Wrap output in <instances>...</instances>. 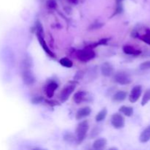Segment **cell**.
<instances>
[{"mask_svg": "<svg viewBox=\"0 0 150 150\" xmlns=\"http://www.w3.org/2000/svg\"><path fill=\"white\" fill-rule=\"evenodd\" d=\"M35 28H36V35L38 37V41H39L40 44L42 46V49L45 51V52L47 54L50 56L51 57H54V54L52 51L50 50V48H48V45H47L46 42H45V39H44V30L43 27H42V24H41L40 22L39 21L36 22V25H35Z\"/></svg>", "mask_w": 150, "mask_h": 150, "instance_id": "6da1fadb", "label": "cell"}, {"mask_svg": "<svg viewBox=\"0 0 150 150\" xmlns=\"http://www.w3.org/2000/svg\"><path fill=\"white\" fill-rule=\"evenodd\" d=\"M76 56H77V58L80 61L86 62L90 61L91 59L95 58V53L93 51V48L89 46L82 50L78 51L77 53H76Z\"/></svg>", "mask_w": 150, "mask_h": 150, "instance_id": "7a4b0ae2", "label": "cell"}, {"mask_svg": "<svg viewBox=\"0 0 150 150\" xmlns=\"http://www.w3.org/2000/svg\"><path fill=\"white\" fill-rule=\"evenodd\" d=\"M89 130V123L87 121H82L78 125L76 128V136L79 143H81L85 139Z\"/></svg>", "mask_w": 150, "mask_h": 150, "instance_id": "3957f363", "label": "cell"}, {"mask_svg": "<svg viewBox=\"0 0 150 150\" xmlns=\"http://www.w3.org/2000/svg\"><path fill=\"white\" fill-rule=\"evenodd\" d=\"M114 81L121 85L130 84L132 82V79L130 75L124 71L117 72L114 75Z\"/></svg>", "mask_w": 150, "mask_h": 150, "instance_id": "277c9868", "label": "cell"}, {"mask_svg": "<svg viewBox=\"0 0 150 150\" xmlns=\"http://www.w3.org/2000/svg\"><path fill=\"white\" fill-rule=\"evenodd\" d=\"M76 89V85L73 83H69L64 86V89L62 90L59 95V99L62 103H64L68 100L70 95H72L74 90Z\"/></svg>", "mask_w": 150, "mask_h": 150, "instance_id": "5b68a950", "label": "cell"}, {"mask_svg": "<svg viewBox=\"0 0 150 150\" xmlns=\"http://www.w3.org/2000/svg\"><path fill=\"white\" fill-rule=\"evenodd\" d=\"M111 125L116 129L122 128L125 126V119L121 114H114L111 117Z\"/></svg>", "mask_w": 150, "mask_h": 150, "instance_id": "8992f818", "label": "cell"}, {"mask_svg": "<svg viewBox=\"0 0 150 150\" xmlns=\"http://www.w3.org/2000/svg\"><path fill=\"white\" fill-rule=\"evenodd\" d=\"M22 79H23V83L28 86L33 84L35 82V76L29 69L23 70V73H22Z\"/></svg>", "mask_w": 150, "mask_h": 150, "instance_id": "52a82bcc", "label": "cell"}, {"mask_svg": "<svg viewBox=\"0 0 150 150\" xmlns=\"http://www.w3.org/2000/svg\"><path fill=\"white\" fill-rule=\"evenodd\" d=\"M142 87L140 85H138V86H134V87L132 89L131 92H130V96H129V100L131 103H134L136 101H138V100L139 99V98L142 95Z\"/></svg>", "mask_w": 150, "mask_h": 150, "instance_id": "ba28073f", "label": "cell"}, {"mask_svg": "<svg viewBox=\"0 0 150 150\" xmlns=\"http://www.w3.org/2000/svg\"><path fill=\"white\" fill-rule=\"evenodd\" d=\"M114 69L112 64L109 62H104L101 66V73L105 77H109L114 73Z\"/></svg>", "mask_w": 150, "mask_h": 150, "instance_id": "9c48e42d", "label": "cell"}, {"mask_svg": "<svg viewBox=\"0 0 150 150\" xmlns=\"http://www.w3.org/2000/svg\"><path fill=\"white\" fill-rule=\"evenodd\" d=\"M91 108L89 106L83 107V108H80L79 111H77L76 114V119L77 120H81L82 119L85 118V117H88V116L90 115L91 114Z\"/></svg>", "mask_w": 150, "mask_h": 150, "instance_id": "30bf717a", "label": "cell"}, {"mask_svg": "<svg viewBox=\"0 0 150 150\" xmlns=\"http://www.w3.org/2000/svg\"><path fill=\"white\" fill-rule=\"evenodd\" d=\"M58 88V84L56 82H51L48 83L45 88V93L48 98H51L54 95L56 89Z\"/></svg>", "mask_w": 150, "mask_h": 150, "instance_id": "8fae6325", "label": "cell"}, {"mask_svg": "<svg viewBox=\"0 0 150 150\" xmlns=\"http://www.w3.org/2000/svg\"><path fill=\"white\" fill-rule=\"evenodd\" d=\"M150 140V125L146 127L142 132L139 137V141L142 143H146Z\"/></svg>", "mask_w": 150, "mask_h": 150, "instance_id": "7c38bea8", "label": "cell"}, {"mask_svg": "<svg viewBox=\"0 0 150 150\" xmlns=\"http://www.w3.org/2000/svg\"><path fill=\"white\" fill-rule=\"evenodd\" d=\"M123 51L126 54L128 55H133V56H138L141 54L142 51L140 50H138L135 48L134 47L131 46V45H125L123 47Z\"/></svg>", "mask_w": 150, "mask_h": 150, "instance_id": "4fadbf2b", "label": "cell"}, {"mask_svg": "<svg viewBox=\"0 0 150 150\" xmlns=\"http://www.w3.org/2000/svg\"><path fill=\"white\" fill-rule=\"evenodd\" d=\"M86 92L84 91H79V92H76L73 97V100L75 101L76 104H80L83 101L86 100Z\"/></svg>", "mask_w": 150, "mask_h": 150, "instance_id": "5bb4252c", "label": "cell"}, {"mask_svg": "<svg viewBox=\"0 0 150 150\" xmlns=\"http://www.w3.org/2000/svg\"><path fill=\"white\" fill-rule=\"evenodd\" d=\"M107 141L105 139H98L93 143V149L99 150L102 149L106 146Z\"/></svg>", "mask_w": 150, "mask_h": 150, "instance_id": "9a60e30c", "label": "cell"}, {"mask_svg": "<svg viewBox=\"0 0 150 150\" xmlns=\"http://www.w3.org/2000/svg\"><path fill=\"white\" fill-rule=\"evenodd\" d=\"M126 98H127V92L124 91H119L113 96V100L114 101L120 102V101L125 100Z\"/></svg>", "mask_w": 150, "mask_h": 150, "instance_id": "2e32d148", "label": "cell"}, {"mask_svg": "<svg viewBox=\"0 0 150 150\" xmlns=\"http://www.w3.org/2000/svg\"><path fill=\"white\" fill-rule=\"evenodd\" d=\"M120 111L127 117H131L133 114V108L132 107L123 105V106L120 107Z\"/></svg>", "mask_w": 150, "mask_h": 150, "instance_id": "e0dca14e", "label": "cell"}, {"mask_svg": "<svg viewBox=\"0 0 150 150\" xmlns=\"http://www.w3.org/2000/svg\"><path fill=\"white\" fill-rule=\"evenodd\" d=\"M107 111L106 108H103V109L101 110L99 113L96 115V117H95V120H96L97 122H102L103 120H104L105 119L107 116Z\"/></svg>", "mask_w": 150, "mask_h": 150, "instance_id": "ac0fdd59", "label": "cell"}, {"mask_svg": "<svg viewBox=\"0 0 150 150\" xmlns=\"http://www.w3.org/2000/svg\"><path fill=\"white\" fill-rule=\"evenodd\" d=\"M59 63L61 64V65H62L63 67H67V68H70V67H73V62L70 59L67 58V57H64L60 59Z\"/></svg>", "mask_w": 150, "mask_h": 150, "instance_id": "d6986e66", "label": "cell"}, {"mask_svg": "<svg viewBox=\"0 0 150 150\" xmlns=\"http://www.w3.org/2000/svg\"><path fill=\"white\" fill-rule=\"evenodd\" d=\"M149 101H150V89H146L143 98H142V106H144V105H146Z\"/></svg>", "mask_w": 150, "mask_h": 150, "instance_id": "ffe728a7", "label": "cell"}, {"mask_svg": "<svg viewBox=\"0 0 150 150\" xmlns=\"http://www.w3.org/2000/svg\"><path fill=\"white\" fill-rule=\"evenodd\" d=\"M139 37L142 41L146 42V43L148 44V45H150V29H146V34Z\"/></svg>", "mask_w": 150, "mask_h": 150, "instance_id": "44dd1931", "label": "cell"}, {"mask_svg": "<svg viewBox=\"0 0 150 150\" xmlns=\"http://www.w3.org/2000/svg\"><path fill=\"white\" fill-rule=\"evenodd\" d=\"M139 68L142 70H146L150 69V60L149 61H146L142 63L139 66Z\"/></svg>", "mask_w": 150, "mask_h": 150, "instance_id": "7402d4cb", "label": "cell"}, {"mask_svg": "<svg viewBox=\"0 0 150 150\" xmlns=\"http://www.w3.org/2000/svg\"><path fill=\"white\" fill-rule=\"evenodd\" d=\"M108 40V38H103V39H101L99 42H96V43L94 44L93 45H92V48H95V47L98 46V45H105L107 43V41Z\"/></svg>", "mask_w": 150, "mask_h": 150, "instance_id": "603a6c76", "label": "cell"}, {"mask_svg": "<svg viewBox=\"0 0 150 150\" xmlns=\"http://www.w3.org/2000/svg\"><path fill=\"white\" fill-rule=\"evenodd\" d=\"M47 7L49 9H55L57 7V2H56L55 0H48Z\"/></svg>", "mask_w": 150, "mask_h": 150, "instance_id": "cb8c5ba5", "label": "cell"}, {"mask_svg": "<svg viewBox=\"0 0 150 150\" xmlns=\"http://www.w3.org/2000/svg\"><path fill=\"white\" fill-rule=\"evenodd\" d=\"M103 25V23H99V22H95V23H94L93 24L90 26V29H99V28L102 27Z\"/></svg>", "mask_w": 150, "mask_h": 150, "instance_id": "d4e9b609", "label": "cell"}, {"mask_svg": "<svg viewBox=\"0 0 150 150\" xmlns=\"http://www.w3.org/2000/svg\"><path fill=\"white\" fill-rule=\"evenodd\" d=\"M42 100V97H35V98H34L33 99H32V103L35 104H38V103H40Z\"/></svg>", "mask_w": 150, "mask_h": 150, "instance_id": "484cf974", "label": "cell"}, {"mask_svg": "<svg viewBox=\"0 0 150 150\" xmlns=\"http://www.w3.org/2000/svg\"><path fill=\"white\" fill-rule=\"evenodd\" d=\"M68 1H70L72 4H76L78 2V0H68Z\"/></svg>", "mask_w": 150, "mask_h": 150, "instance_id": "4316f807", "label": "cell"}, {"mask_svg": "<svg viewBox=\"0 0 150 150\" xmlns=\"http://www.w3.org/2000/svg\"><path fill=\"white\" fill-rule=\"evenodd\" d=\"M122 1H123V0H117V4H120V3H121Z\"/></svg>", "mask_w": 150, "mask_h": 150, "instance_id": "83f0119b", "label": "cell"}]
</instances>
